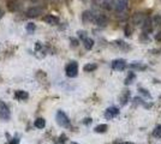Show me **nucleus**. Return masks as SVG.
I'll return each mask as SVG.
<instances>
[{
	"label": "nucleus",
	"instance_id": "4be33fe9",
	"mask_svg": "<svg viewBox=\"0 0 161 144\" xmlns=\"http://www.w3.org/2000/svg\"><path fill=\"white\" fill-rule=\"evenodd\" d=\"M138 91H139V94H141V95H143L146 99H150V97H152V96H150V92H148V90H147V89L139 88V89H138Z\"/></svg>",
	"mask_w": 161,
	"mask_h": 144
},
{
	"label": "nucleus",
	"instance_id": "dca6fc26",
	"mask_svg": "<svg viewBox=\"0 0 161 144\" xmlns=\"http://www.w3.org/2000/svg\"><path fill=\"white\" fill-rule=\"evenodd\" d=\"M83 46H84L85 49H88V51H90L93 47H94V40L90 37H87L83 40Z\"/></svg>",
	"mask_w": 161,
	"mask_h": 144
},
{
	"label": "nucleus",
	"instance_id": "6e6552de",
	"mask_svg": "<svg viewBox=\"0 0 161 144\" xmlns=\"http://www.w3.org/2000/svg\"><path fill=\"white\" fill-rule=\"evenodd\" d=\"M144 21H146V17L142 12H136L135 15L132 16V23L135 25H142Z\"/></svg>",
	"mask_w": 161,
	"mask_h": 144
},
{
	"label": "nucleus",
	"instance_id": "9b49d317",
	"mask_svg": "<svg viewBox=\"0 0 161 144\" xmlns=\"http://www.w3.org/2000/svg\"><path fill=\"white\" fill-rule=\"evenodd\" d=\"M43 21H45L47 24H49V25H57V24H59V18L53 15L45 16V17H43Z\"/></svg>",
	"mask_w": 161,
	"mask_h": 144
},
{
	"label": "nucleus",
	"instance_id": "c85d7f7f",
	"mask_svg": "<svg viewBox=\"0 0 161 144\" xmlns=\"http://www.w3.org/2000/svg\"><path fill=\"white\" fill-rule=\"evenodd\" d=\"M71 42H72V46H73V47H76V46L78 45L77 40H75V38H72V40H71Z\"/></svg>",
	"mask_w": 161,
	"mask_h": 144
},
{
	"label": "nucleus",
	"instance_id": "412c9836",
	"mask_svg": "<svg viewBox=\"0 0 161 144\" xmlns=\"http://www.w3.org/2000/svg\"><path fill=\"white\" fill-rule=\"evenodd\" d=\"M153 136L155 137V138H161V124L158 125V126L153 130Z\"/></svg>",
	"mask_w": 161,
	"mask_h": 144
},
{
	"label": "nucleus",
	"instance_id": "b1692460",
	"mask_svg": "<svg viewBox=\"0 0 161 144\" xmlns=\"http://www.w3.org/2000/svg\"><path fill=\"white\" fill-rule=\"evenodd\" d=\"M27 30L29 31V32L34 31L35 30V24H34V23H29V24L27 25Z\"/></svg>",
	"mask_w": 161,
	"mask_h": 144
},
{
	"label": "nucleus",
	"instance_id": "7ed1b4c3",
	"mask_svg": "<svg viewBox=\"0 0 161 144\" xmlns=\"http://www.w3.org/2000/svg\"><path fill=\"white\" fill-rule=\"evenodd\" d=\"M11 117V113H10V109L6 103H4L3 101H0V118L4 119V120H8Z\"/></svg>",
	"mask_w": 161,
	"mask_h": 144
},
{
	"label": "nucleus",
	"instance_id": "f257e3e1",
	"mask_svg": "<svg viewBox=\"0 0 161 144\" xmlns=\"http://www.w3.org/2000/svg\"><path fill=\"white\" fill-rule=\"evenodd\" d=\"M55 120H57V122H58V125H59V126H62V127H70L69 117L64 113L63 111H59V112L57 113Z\"/></svg>",
	"mask_w": 161,
	"mask_h": 144
},
{
	"label": "nucleus",
	"instance_id": "6ab92c4d",
	"mask_svg": "<svg viewBox=\"0 0 161 144\" xmlns=\"http://www.w3.org/2000/svg\"><path fill=\"white\" fill-rule=\"evenodd\" d=\"M135 78H136L135 73H133V72H130V73L128 75V77L125 78V82H124V83H125V85H130V84L132 83V81H133Z\"/></svg>",
	"mask_w": 161,
	"mask_h": 144
},
{
	"label": "nucleus",
	"instance_id": "393cba45",
	"mask_svg": "<svg viewBox=\"0 0 161 144\" xmlns=\"http://www.w3.org/2000/svg\"><path fill=\"white\" fill-rule=\"evenodd\" d=\"M77 34H78V36H79V38H82V40H84V38H87V32H85V31H78Z\"/></svg>",
	"mask_w": 161,
	"mask_h": 144
},
{
	"label": "nucleus",
	"instance_id": "1a4fd4ad",
	"mask_svg": "<svg viewBox=\"0 0 161 144\" xmlns=\"http://www.w3.org/2000/svg\"><path fill=\"white\" fill-rule=\"evenodd\" d=\"M142 29L144 34H150L153 31V21H150V18H146V21L142 24Z\"/></svg>",
	"mask_w": 161,
	"mask_h": 144
},
{
	"label": "nucleus",
	"instance_id": "bb28decb",
	"mask_svg": "<svg viewBox=\"0 0 161 144\" xmlns=\"http://www.w3.org/2000/svg\"><path fill=\"white\" fill-rule=\"evenodd\" d=\"M19 143V139L15 137V138H12V139H10V144H18Z\"/></svg>",
	"mask_w": 161,
	"mask_h": 144
},
{
	"label": "nucleus",
	"instance_id": "f03ea898",
	"mask_svg": "<svg viewBox=\"0 0 161 144\" xmlns=\"http://www.w3.org/2000/svg\"><path fill=\"white\" fill-rule=\"evenodd\" d=\"M65 72H66V76L70 78H73L78 75V64L76 61H71L66 65L65 67Z\"/></svg>",
	"mask_w": 161,
	"mask_h": 144
},
{
	"label": "nucleus",
	"instance_id": "2f4dec72",
	"mask_svg": "<svg viewBox=\"0 0 161 144\" xmlns=\"http://www.w3.org/2000/svg\"><path fill=\"white\" fill-rule=\"evenodd\" d=\"M118 144H133V143H131V142H124V143H118Z\"/></svg>",
	"mask_w": 161,
	"mask_h": 144
},
{
	"label": "nucleus",
	"instance_id": "f8f14e48",
	"mask_svg": "<svg viewBox=\"0 0 161 144\" xmlns=\"http://www.w3.org/2000/svg\"><path fill=\"white\" fill-rule=\"evenodd\" d=\"M119 100H120V105L122 106H125V105H128V102L130 101V90H124L123 92H122V95H120V97H119Z\"/></svg>",
	"mask_w": 161,
	"mask_h": 144
},
{
	"label": "nucleus",
	"instance_id": "20e7f679",
	"mask_svg": "<svg viewBox=\"0 0 161 144\" xmlns=\"http://www.w3.org/2000/svg\"><path fill=\"white\" fill-rule=\"evenodd\" d=\"M118 115H119V109L117 107H109V108L106 109V112H105V118L107 120H112L113 118L118 117Z\"/></svg>",
	"mask_w": 161,
	"mask_h": 144
},
{
	"label": "nucleus",
	"instance_id": "2eb2a0df",
	"mask_svg": "<svg viewBox=\"0 0 161 144\" xmlns=\"http://www.w3.org/2000/svg\"><path fill=\"white\" fill-rule=\"evenodd\" d=\"M15 97L17 100H21V101H23V100H27L29 97V95H28V92L27 91H23V90H17L15 92Z\"/></svg>",
	"mask_w": 161,
	"mask_h": 144
},
{
	"label": "nucleus",
	"instance_id": "c756f323",
	"mask_svg": "<svg viewBox=\"0 0 161 144\" xmlns=\"http://www.w3.org/2000/svg\"><path fill=\"white\" fill-rule=\"evenodd\" d=\"M155 38H156V41H161V31L155 36Z\"/></svg>",
	"mask_w": 161,
	"mask_h": 144
},
{
	"label": "nucleus",
	"instance_id": "9d476101",
	"mask_svg": "<svg viewBox=\"0 0 161 144\" xmlns=\"http://www.w3.org/2000/svg\"><path fill=\"white\" fill-rule=\"evenodd\" d=\"M41 13H42V7H40V6H33L27 11L28 17H38Z\"/></svg>",
	"mask_w": 161,
	"mask_h": 144
},
{
	"label": "nucleus",
	"instance_id": "f3484780",
	"mask_svg": "<svg viewBox=\"0 0 161 144\" xmlns=\"http://www.w3.org/2000/svg\"><path fill=\"white\" fill-rule=\"evenodd\" d=\"M34 126L36 127V129H43L45 126H46V120L43 119V118H38L35 120L34 122Z\"/></svg>",
	"mask_w": 161,
	"mask_h": 144
},
{
	"label": "nucleus",
	"instance_id": "0eeeda50",
	"mask_svg": "<svg viewBox=\"0 0 161 144\" xmlns=\"http://www.w3.org/2000/svg\"><path fill=\"white\" fill-rule=\"evenodd\" d=\"M94 23L99 27H106L107 24V18L103 15H100V13H95L94 16Z\"/></svg>",
	"mask_w": 161,
	"mask_h": 144
},
{
	"label": "nucleus",
	"instance_id": "7c9ffc66",
	"mask_svg": "<svg viewBox=\"0 0 161 144\" xmlns=\"http://www.w3.org/2000/svg\"><path fill=\"white\" fill-rule=\"evenodd\" d=\"M3 17H4V11H3L1 8H0V19H1Z\"/></svg>",
	"mask_w": 161,
	"mask_h": 144
},
{
	"label": "nucleus",
	"instance_id": "72a5a7b5",
	"mask_svg": "<svg viewBox=\"0 0 161 144\" xmlns=\"http://www.w3.org/2000/svg\"><path fill=\"white\" fill-rule=\"evenodd\" d=\"M30 1H33V0H30Z\"/></svg>",
	"mask_w": 161,
	"mask_h": 144
},
{
	"label": "nucleus",
	"instance_id": "a211bd4d",
	"mask_svg": "<svg viewBox=\"0 0 161 144\" xmlns=\"http://www.w3.org/2000/svg\"><path fill=\"white\" fill-rule=\"evenodd\" d=\"M108 126L106 125V124H101V125H98L95 129H94V131L96 132V133H105L106 131H107Z\"/></svg>",
	"mask_w": 161,
	"mask_h": 144
},
{
	"label": "nucleus",
	"instance_id": "473e14b6",
	"mask_svg": "<svg viewBox=\"0 0 161 144\" xmlns=\"http://www.w3.org/2000/svg\"><path fill=\"white\" fill-rule=\"evenodd\" d=\"M71 144H77V143H76V142H72V143H71Z\"/></svg>",
	"mask_w": 161,
	"mask_h": 144
},
{
	"label": "nucleus",
	"instance_id": "a878e982",
	"mask_svg": "<svg viewBox=\"0 0 161 144\" xmlns=\"http://www.w3.org/2000/svg\"><path fill=\"white\" fill-rule=\"evenodd\" d=\"M131 32H132V30L130 29V25H126V27H125V35H126V36H130Z\"/></svg>",
	"mask_w": 161,
	"mask_h": 144
},
{
	"label": "nucleus",
	"instance_id": "4468645a",
	"mask_svg": "<svg viewBox=\"0 0 161 144\" xmlns=\"http://www.w3.org/2000/svg\"><path fill=\"white\" fill-rule=\"evenodd\" d=\"M130 68L131 70H138V71H144L147 70V65L139 62V61H133L130 64Z\"/></svg>",
	"mask_w": 161,
	"mask_h": 144
},
{
	"label": "nucleus",
	"instance_id": "39448f33",
	"mask_svg": "<svg viewBox=\"0 0 161 144\" xmlns=\"http://www.w3.org/2000/svg\"><path fill=\"white\" fill-rule=\"evenodd\" d=\"M128 7V0H115L114 1V8L117 12H123Z\"/></svg>",
	"mask_w": 161,
	"mask_h": 144
},
{
	"label": "nucleus",
	"instance_id": "5701e85b",
	"mask_svg": "<svg viewBox=\"0 0 161 144\" xmlns=\"http://www.w3.org/2000/svg\"><path fill=\"white\" fill-rule=\"evenodd\" d=\"M153 24H154V25L160 27V25H161V15H156L155 17H154V18H153Z\"/></svg>",
	"mask_w": 161,
	"mask_h": 144
},
{
	"label": "nucleus",
	"instance_id": "aec40b11",
	"mask_svg": "<svg viewBox=\"0 0 161 144\" xmlns=\"http://www.w3.org/2000/svg\"><path fill=\"white\" fill-rule=\"evenodd\" d=\"M98 68V65H95V64H87L83 70H84L85 72H93V71H95Z\"/></svg>",
	"mask_w": 161,
	"mask_h": 144
},
{
	"label": "nucleus",
	"instance_id": "ddd939ff",
	"mask_svg": "<svg viewBox=\"0 0 161 144\" xmlns=\"http://www.w3.org/2000/svg\"><path fill=\"white\" fill-rule=\"evenodd\" d=\"M94 16H95V13H94V12L85 11V12H83L82 19H83V22H84V23H94Z\"/></svg>",
	"mask_w": 161,
	"mask_h": 144
},
{
	"label": "nucleus",
	"instance_id": "423d86ee",
	"mask_svg": "<svg viewBox=\"0 0 161 144\" xmlns=\"http://www.w3.org/2000/svg\"><path fill=\"white\" fill-rule=\"evenodd\" d=\"M125 67H126V61L124 59H117L112 62V68L115 71H123Z\"/></svg>",
	"mask_w": 161,
	"mask_h": 144
},
{
	"label": "nucleus",
	"instance_id": "cd10ccee",
	"mask_svg": "<svg viewBox=\"0 0 161 144\" xmlns=\"http://www.w3.org/2000/svg\"><path fill=\"white\" fill-rule=\"evenodd\" d=\"M85 124V125H89L90 122H92V119L90 118H87V119H84V122H83Z\"/></svg>",
	"mask_w": 161,
	"mask_h": 144
}]
</instances>
